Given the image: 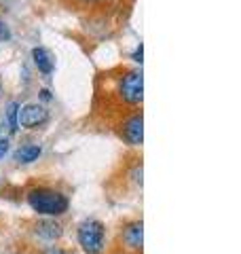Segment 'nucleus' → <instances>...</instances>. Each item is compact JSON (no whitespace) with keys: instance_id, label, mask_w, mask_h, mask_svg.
Masks as SVG:
<instances>
[{"instance_id":"obj_1","label":"nucleus","mask_w":241,"mask_h":254,"mask_svg":"<svg viewBox=\"0 0 241 254\" xmlns=\"http://www.w3.org/2000/svg\"><path fill=\"white\" fill-rule=\"evenodd\" d=\"M26 201L32 208V212H36L38 216L47 218H58L63 216L70 208V199L58 189L49 187H32L26 193Z\"/></svg>"},{"instance_id":"obj_2","label":"nucleus","mask_w":241,"mask_h":254,"mask_svg":"<svg viewBox=\"0 0 241 254\" xmlns=\"http://www.w3.org/2000/svg\"><path fill=\"white\" fill-rule=\"evenodd\" d=\"M115 95L125 106H140L144 102V76L140 70H127L115 81Z\"/></svg>"},{"instance_id":"obj_3","label":"nucleus","mask_w":241,"mask_h":254,"mask_svg":"<svg viewBox=\"0 0 241 254\" xmlns=\"http://www.w3.org/2000/svg\"><path fill=\"white\" fill-rule=\"evenodd\" d=\"M76 240L85 254H102L106 250V225L98 218H85L76 227Z\"/></svg>"},{"instance_id":"obj_4","label":"nucleus","mask_w":241,"mask_h":254,"mask_svg":"<svg viewBox=\"0 0 241 254\" xmlns=\"http://www.w3.org/2000/svg\"><path fill=\"white\" fill-rule=\"evenodd\" d=\"M49 121V110L43 104H26L19 106V115H17V123L23 129H38Z\"/></svg>"},{"instance_id":"obj_5","label":"nucleus","mask_w":241,"mask_h":254,"mask_svg":"<svg viewBox=\"0 0 241 254\" xmlns=\"http://www.w3.org/2000/svg\"><path fill=\"white\" fill-rule=\"evenodd\" d=\"M120 138L129 146H142L144 144V117L142 113H133L120 123Z\"/></svg>"},{"instance_id":"obj_6","label":"nucleus","mask_w":241,"mask_h":254,"mask_svg":"<svg viewBox=\"0 0 241 254\" xmlns=\"http://www.w3.org/2000/svg\"><path fill=\"white\" fill-rule=\"evenodd\" d=\"M120 244L129 252H142L144 248V222L131 220L120 229Z\"/></svg>"},{"instance_id":"obj_7","label":"nucleus","mask_w":241,"mask_h":254,"mask_svg":"<svg viewBox=\"0 0 241 254\" xmlns=\"http://www.w3.org/2000/svg\"><path fill=\"white\" fill-rule=\"evenodd\" d=\"M34 235L38 237V240H43V242H58V240L63 237V227H61L60 220L43 216L34 225Z\"/></svg>"},{"instance_id":"obj_8","label":"nucleus","mask_w":241,"mask_h":254,"mask_svg":"<svg viewBox=\"0 0 241 254\" xmlns=\"http://www.w3.org/2000/svg\"><path fill=\"white\" fill-rule=\"evenodd\" d=\"M32 60H34V66L38 68V72H43L45 76H49L55 68V60L49 49L45 47H34L32 49Z\"/></svg>"},{"instance_id":"obj_9","label":"nucleus","mask_w":241,"mask_h":254,"mask_svg":"<svg viewBox=\"0 0 241 254\" xmlns=\"http://www.w3.org/2000/svg\"><path fill=\"white\" fill-rule=\"evenodd\" d=\"M40 155H43V146L40 144H34V142H30V144H23L19 146L17 150H15V161L21 163V165H30L40 159Z\"/></svg>"},{"instance_id":"obj_10","label":"nucleus","mask_w":241,"mask_h":254,"mask_svg":"<svg viewBox=\"0 0 241 254\" xmlns=\"http://www.w3.org/2000/svg\"><path fill=\"white\" fill-rule=\"evenodd\" d=\"M17 115H19V102H11L9 108H6V121H9V131L11 133H17L19 131Z\"/></svg>"},{"instance_id":"obj_11","label":"nucleus","mask_w":241,"mask_h":254,"mask_svg":"<svg viewBox=\"0 0 241 254\" xmlns=\"http://www.w3.org/2000/svg\"><path fill=\"white\" fill-rule=\"evenodd\" d=\"M131 60H133L135 64H142V62H144V45H142V43L135 47V51L131 53Z\"/></svg>"},{"instance_id":"obj_12","label":"nucleus","mask_w":241,"mask_h":254,"mask_svg":"<svg viewBox=\"0 0 241 254\" xmlns=\"http://www.w3.org/2000/svg\"><path fill=\"white\" fill-rule=\"evenodd\" d=\"M9 38H11V30H9V26H6L2 19H0V43L9 41Z\"/></svg>"},{"instance_id":"obj_13","label":"nucleus","mask_w":241,"mask_h":254,"mask_svg":"<svg viewBox=\"0 0 241 254\" xmlns=\"http://www.w3.org/2000/svg\"><path fill=\"white\" fill-rule=\"evenodd\" d=\"M9 148H11L9 138H0V159H4V155L9 153Z\"/></svg>"},{"instance_id":"obj_14","label":"nucleus","mask_w":241,"mask_h":254,"mask_svg":"<svg viewBox=\"0 0 241 254\" xmlns=\"http://www.w3.org/2000/svg\"><path fill=\"white\" fill-rule=\"evenodd\" d=\"M43 254H72L70 250H63V248H58V246H49V248H45Z\"/></svg>"},{"instance_id":"obj_15","label":"nucleus","mask_w":241,"mask_h":254,"mask_svg":"<svg viewBox=\"0 0 241 254\" xmlns=\"http://www.w3.org/2000/svg\"><path fill=\"white\" fill-rule=\"evenodd\" d=\"M40 100H43V102H51V100H53L51 91H49V89H40Z\"/></svg>"},{"instance_id":"obj_16","label":"nucleus","mask_w":241,"mask_h":254,"mask_svg":"<svg viewBox=\"0 0 241 254\" xmlns=\"http://www.w3.org/2000/svg\"><path fill=\"white\" fill-rule=\"evenodd\" d=\"M78 2H87V4H95V2H106V0H78Z\"/></svg>"}]
</instances>
